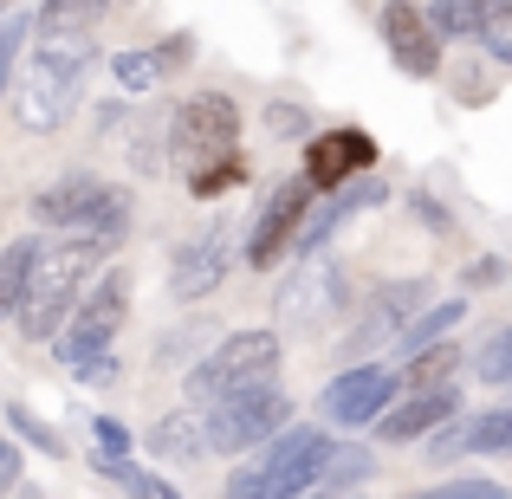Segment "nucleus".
Instances as JSON below:
<instances>
[{
	"mask_svg": "<svg viewBox=\"0 0 512 499\" xmlns=\"http://www.w3.org/2000/svg\"><path fill=\"white\" fill-rule=\"evenodd\" d=\"M227 273H234V234H227V227H208V234L182 240V247L169 253V299L195 305V299H208Z\"/></svg>",
	"mask_w": 512,
	"mask_h": 499,
	"instance_id": "obj_12",
	"label": "nucleus"
},
{
	"mask_svg": "<svg viewBox=\"0 0 512 499\" xmlns=\"http://www.w3.org/2000/svg\"><path fill=\"white\" fill-rule=\"evenodd\" d=\"M111 78H117V91H124V98H150L169 72H163V59H156L150 46H124L111 59Z\"/></svg>",
	"mask_w": 512,
	"mask_h": 499,
	"instance_id": "obj_23",
	"label": "nucleus"
},
{
	"mask_svg": "<svg viewBox=\"0 0 512 499\" xmlns=\"http://www.w3.org/2000/svg\"><path fill=\"white\" fill-rule=\"evenodd\" d=\"M240 182H247V156H240V150L208 156V163L188 169V195H195V201H214V195H227V188H240Z\"/></svg>",
	"mask_w": 512,
	"mask_h": 499,
	"instance_id": "obj_24",
	"label": "nucleus"
},
{
	"mask_svg": "<svg viewBox=\"0 0 512 499\" xmlns=\"http://www.w3.org/2000/svg\"><path fill=\"white\" fill-rule=\"evenodd\" d=\"M428 26L441 39H480V20H474V0H428Z\"/></svg>",
	"mask_w": 512,
	"mask_h": 499,
	"instance_id": "obj_28",
	"label": "nucleus"
},
{
	"mask_svg": "<svg viewBox=\"0 0 512 499\" xmlns=\"http://www.w3.org/2000/svg\"><path fill=\"white\" fill-rule=\"evenodd\" d=\"M266 130H273V137H312V111L279 98V104H266Z\"/></svg>",
	"mask_w": 512,
	"mask_h": 499,
	"instance_id": "obj_33",
	"label": "nucleus"
},
{
	"mask_svg": "<svg viewBox=\"0 0 512 499\" xmlns=\"http://www.w3.org/2000/svg\"><path fill=\"white\" fill-rule=\"evenodd\" d=\"M201 415H208L214 454H253L266 435H279L292 422V402L279 383H253V389H227V396L201 402Z\"/></svg>",
	"mask_w": 512,
	"mask_h": 499,
	"instance_id": "obj_6",
	"label": "nucleus"
},
{
	"mask_svg": "<svg viewBox=\"0 0 512 499\" xmlns=\"http://www.w3.org/2000/svg\"><path fill=\"white\" fill-rule=\"evenodd\" d=\"M33 260H39V240L33 234H20V240H7V247H0V318L20 312L26 279H33Z\"/></svg>",
	"mask_w": 512,
	"mask_h": 499,
	"instance_id": "obj_21",
	"label": "nucleus"
},
{
	"mask_svg": "<svg viewBox=\"0 0 512 499\" xmlns=\"http://www.w3.org/2000/svg\"><path fill=\"white\" fill-rule=\"evenodd\" d=\"M305 182L318 188V195H331V188H344L350 175L376 169V137L357 124H338V130H318V137H305Z\"/></svg>",
	"mask_w": 512,
	"mask_h": 499,
	"instance_id": "obj_13",
	"label": "nucleus"
},
{
	"mask_svg": "<svg viewBox=\"0 0 512 499\" xmlns=\"http://www.w3.org/2000/svg\"><path fill=\"white\" fill-rule=\"evenodd\" d=\"M20 467H26V454H20V435H0V493L7 487H20Z\"/></svg>",
	"mask_w": 512,
	"mask_h": 499,
	"instance_id": "obj_37",
	"label": "nucleus"
},
{
	"mask_svg": "<svg viewBox=\"0 0 512 499\" xmlns=\"http://www.w3.org/2000/svg\"><path fill=\"white\" fill-rule=\"evenodd\" d=\"M454 409H461V389H454V383H415V389H402V402H389L370 428L389 441V448H402V441L435 435Z\"/></svg>",
	"mask_w": 512,
	"mask_h": 499,
	"instance_id": "obj_14",
	"label": "nucleus"
},
{
	"mask_svg": "<svg viewBox=\"0 0 512 499\" xmlns=\"http://www.w3.org/2000/svg\"><path fill=\"white\" fill-rule=\"evenodd\" d=\"M111 253L98 247L91 234H59V240H39V260H33V279H26V299H20V331L33 344L59 337V325L72 318V305L85 299V273Z\"/></svg>",
	"mask_w": 512,
	"mask_h": 499,
	"instance_id": "obj_3",
	"label": "nucleus"
},
{
	"mask_svg": "<svg viewBox=\"0 0 512 499\" xmlns=\"http://www.w3.org/2000/svg\"><path fill=\"white\" fill-rule=\"evenodd\" d=\"M156 59H163V72H175V65L188 59V33H175V39H163V46H156Z\"/></svg>",
	"mask_w": 512,
	"mask_h": 499,
	"instance_id": "obj_40",
	"label": "nucleus"
},
{
	"mask_svg": "<svg viewBox=\"0 0 512 499\" xmlns=\"http://www.w3.org/2000/svg\"><path fill=\"white\" fill-rule=\"evenodd\" d=\"M312 201H318V188L305 182V169H299V175H286V182L266 195V208L253 214V227H247V253H240V260H247L253 273L279 266V260L292 253V240H299V227H305V214H312Z\"/></svg>",
	"mask_w": 512,
	"mask_h": 499,
	"instance_id": "obj_10",
	"label": "nucleus"
},
{
	"mask_svg": "<svg viewBox=\"0 0 512 499\" xmlns=\"http://www.w3.org/2000/svg\"><path fill=\"white\" fill-rule=\"evenodd\" d=\"M7 428H13V435L26 441V448H39V454H46V461H59V454H65V441L52 435V428L39 422L33 409H20V402H7Z\"/></svg>",
	"mask_w": 512,
	"mask_h": 499,
	"instance_id": "obj_29",
	"label": "nucleus"
},
{
	"mask_svg": "<svg viewBox=\"0 0 512 499\" xmlns=\"http://www.w3.org/2000/svg\"><path fill=\"white\" fill-rule=\"evenodd\" d=\"M370 480H376V454L363 441H344V448H331L325 474H318V493H357Z\"/></svg>",
	"mask_w": 512,
	"mask_h": 499,
	"instance_id": "obj_22",
	"label": "nucleus"
},
{
	"mask_svg": "<svg viewBox=\"0 0 512 499\" xmlns=\"http://www.w3.org/2000/svg\"><path fill=\"white\" fill-rule=\"evenodd\" d=\"M124 493H143V499H175V480H163V474H150V467H130Z\"/></svg>",
	"mask_w": 512,
	"mask_h": 499,
	"instance_id": "obj_35",
	"label": "nucleus"
},
{
	"mask_svg": "<svg viewBox=\"0 0 512 499\" xmlns=\"http://www.w3.org/2000/svg\"><path fill=\"white\" fill-rule=\"evenodd\" d=\"M104 13H111V0H39L33 33L39 39H52V33H98Z\"/></svg>",
	"mask_w": 512,
	"mask_h": 499,
	"instance_id": "obj_19",
	"label": "nucleus"
},
{
	"mask_svg": "<svg viewBox=\"0 0 512 499\" xmlns=\"http://www.w3.org/2000/svg\"><path fill=\"white\" fill-rule=\"evenodd\" d=\"M124 318H130V273L117 266V273H104L98 286H91V299L72 305V318H65L59 337H52V357H59L65 370H78L85 357H98V350L117 344Z\"/></svg>",
	"mask_w": 512,
	"mask_h": 499,
	"instance_id": "obj_7",
	"label": "nucleus"
},
{
	"mask_svg": "<svg viewBox=\"0 0 512 499\" xmlns=\"http://www.w3.org/2000/svg\"><path fill=\"white\" fill-rule=\"evenodd\" d=\"M331 448H338L331 422H286L279 435H266L253 448V461H240L227 474V493L234 499H299V493L318 487Z\"/></svg>",
	"mask_w": 512,
	"mask_h": 499,
	"instance_id": "obj_2",
	"label": "nucleus"
},
{
	"mask_svg": "<svg viewBox=\"0 0 512 499\" xmlns=\"http://www.w3.org/2000/svg\"><path fill=\"white\" fill-rule=\"evenodd\" d=\"M169 150L182 156L188 169L208 163V156L240 150V104L227 98V91H195V98H182L175 117H169Z\"/></svg>",
	"mask_w": 512,
	"mask_h": 499,
	"instance_id": "obj_8",
	"label": "nucleus"
},
{
	"mask_svg": "<svg viewBox=\"0 0 512 499\" xmlns=\"http://www.w3.org/2000/svg\"><path fill=\"white\" fill-rule=\"evenodd\" d=\"M143 448L156 454V461H208L214 441H208V415H201V402H182V409H169L163 422H150V435H143Z\"/></svg>",
	"mask_w": 512,
	"mask_h": 499,
	"instance_id": "obj_17",
	"label": "nucleus"
},
{
	"mask_svg": "<svg viewBox=\"0 0 512 499\" xmlns=\"http://www.w3.org/2000/svg\"><path fill=\"white\" fill-rule=\"evenodd\" d=\"M279 357H286V337L253 325V331H227L188 363L182 389L188 402H214L227 389H253V383H279Z\"/></svg>",
	"mask_w": 512,
	"mask_h": 499,
	"instance_id": "obj_4",
	"label": "nucleus"
},
{
	"mask_svg": "<svg viewBox=\"0 0 512 499\" xmlns=\"http://www.w3.org/2000/svg\"><path fill=\"white\" fill-rule=\"evenodd\" d=\"M91 435H98V448H111V454H130V428L117 422V415H91Z\"/></svg>",
	"mask_w": 512,
	"mask_h": 499,
	"instance_id": "obj_36",
	"label": "nucleus"
},
{
	"mask_svg": "<svg viewBox=\"0 0 512 499\" xmlns=\"http://www.w3.org/2000/svg\"><path fill=\"white\" fill-rule=\"evenodd\" d=\"M383 46H389V59H396L409 78H435L448 39L428 26V13L415 7V0H389L383 7Z\"/></svg>",
	"mask_w": 512,
	"mask_h": 499,
	"instance_id": "obj_15",
	"label": "nucleus"
},
{
	"mask_svg": "<svg viewBox=\"0 0 512 499\" xmlns=\"http://www.w3.org/2000/svg\"><path fill=\"white\" fill-rule=\"evenodd\" d=\"M474 376H480V383H493V389H512V325L487 331V344L474 350Z\"/></svg>",
	"mask_w": 512,
	"mask_h": 499,
	"instance_id": "obj_26",
	"label": "nucleus"
},
{
	"mask_svg": "<svg viewBox=\"0 0 512 499\" xmlns=\"http://www.w3.org/2000/svg\"><path fill=\"white\" fill-rule=\"evenodd\" d=\"M91 59H98L91 33H52V39H39L33 59L13 72V117H20V130H33V137L59 130L65 117L78 111V98H85Z\"/></svg>",
	"mask_w": 512,
	"mask_h": 499,
	"instance_id": "obj_1",
	"label": "nucleus"
},
{
	"mask_svg": "<svg viewBox=\"0 0 512 499\" xmlns=\"http://www.w3.org/2000/svg\"><path fill=\"white\" fill-rule=\"evenodd\" d=\"M474 20H480V33L487 26H512V0H474Z\"/></svg>",
	"mask_w": 512,
	"mask_h": 499,
	"instance_id": "obj_39",
	"label": "nucleus"
},
{
	"mask_svg": "<svg viewBox=\"0 0 512 499\" xmlns=\"http://www.w3.org/2000/svg\"><path fill=\"white\" fill-rule=\"evenodd\" d=\"M104 175H91V169H72V175H59V182H46L26 208H33V221L39 227H52V234H85V221L98 214V201H104Z\"/></svg>",
	"mask_w": 512,
	"mask_h": 499,
	"instance_id": "obj_16",
	"label": "nucleus"
},
{
	"mask_svg": "<svg viewBox=\"0 0 512 499\" xmlns=\"http://www.w3.org/2000/svg\"><path fill=\"white\" fill-rule=\"evenodd\" d=\"M454 370H461V344H448V337H435V344L396 357L402 389H415V383H454Z\"/></svg>",
	"mask_w": 512,
	"mask_h": 499,
	"instance_id": "obj_20",
	"label": "nucleus"
},
{
	"mask_svg": "<svg viewBox=\"0 0 512 499\" xmlns=\"http://www.w3.org/2000/svg\"><path fill=\"white\" fill-rule=\"evenodd\" d=\"M26 33H33L26 13H0V98H7V85H13V52H20Z\"/></svg>",
	"mask_w": 512,
	"mask_h": 499,
	"instance_id": "obj_31",
	"label": "nucleus"
},
{
	"mask_svg": "<svg viewBox=\"0 0 512 499\" xmlns=\"http://www.w3.org/2000/svg\"><path fill=\"white\" fill-rule=\"evenodd\" d=\"M467 454H474V409L461 402V409H454L448 422L435 428V441H428V461H435V467H454V461H467Z\"/></svg>",
	"mask_w": 512,
	"mask_h": 499,
	"instance_id": "obj_25",
	"label": "nucleus"
},
{
	"mask_svg": "<svg viewBox=\"0 0 512 499\" xmlns=\"http://www.w3.org/2000/svg\"><path fill=\"white\" fill-rule=\"evenodd\" d=\"M396 389H402L396 363H344V370L318 389V422H331V428H370L376 415L396 402Z\"/></svg>",
	"mask_w": 512,
	"mask_h": 499,
	"instance_id": "obj_9",
	"label": "nucleus"
},
{
	"mask_svg": "<svg viewBox=\"0 0 512 499\" xmlns=\"http://www.w3.org/2000/svg\"><path fill=\"white\" fill-rule=\"evenodd\" d=\"M474 454H512V409H474Z\"/></svg>",
	"mask_w": 512,
	"mask_h": 499,
	"instance_id": "obj_30",
	"label": "nucleus"
},
{
	"mask_svg": "<svg viewBox=\"0 0 512 499\" xmlns=\"http://www.w3.org/2000/svg\"><path fill=\"white\" fill-rule=\"evenodd\" d=\"M208 344H214V337H208V325H182V331L156 337V363H163V370H188V363H195Z\"/></svg>",
	"mask_w": 512,
	"mask_h": 499,
	"instance_id": "obj_27",
	"label": "nucleus"
},
{
	"mask_svg": "<svg viewBox=\"0 0 512 499\" xmlns=\"http://www.w3.org/2000/svg\"><path fill=\"white\" fill-rule=\"evenodd\" d=\"M428 305V279H402V286H376L357 325L344 331V357H370V350H396L402 325Z\"/></svg>",
	"mask_w": 512,
	"mask_h": 499,
	"instance_id": "obj_11",
	"label": "nucleus"
},
{
	"mask_svg": "<svg viewBox=\"0 0 512 499\" xmlns=\"http://www.w3.org/2000/svg\"><path fill=\"white\" fill-rule=\"evenodd\" d=\"M273 318L286 331H325V325H338V318H350V279H344V266L331 260L325 247L299 253V266H292V273L279 279V292H273Z\"/></svg>",
	"mask_w": 512,
	"mask_h": 499,
	"instance_id": "obj_5",
	"label": "nucleus"
},
{
	"mask_svg": "<svg viewBox=\"0 0 512 499\" xmlns=\"http://www.w3.org/2000/svg\"><path fill=\"white\" fill-rule=\"evenodd\" d=\"M78 383H91V389H104V383H117V350H98V357H85L78 363Z\"/></svg>",
	"mask_w": 512,
	"mask_h": 499,
	"instance_id": "obj_34",
	"label": "nucleus"
},
{
	"mask_svg": "<svg viewBox=\"0 0 512 499\" xmlns=\"http://www.w3.org/2000/svg\"><path fill=\"white\" fill-rule=\"evenodd\" d=\"M480 46H487L493 65H512V26H487V33H480Z\"/></svg>",
	"mask_w": 512,
	"mask_h": 499,
	"instance_id": "obj_38",
	"label": "nucleus"
},
{
	"mask_svg": "<svg viewBox=\"0 0 512 499\" xmlns=\"http://www.w3.org/2000/svg\"><path fill=\"white\" fill-rule=\"evenodd\" d=\"M461 318H467V299L454 292V299H435V305H422V312L402 325L396 337V357H409V350H422V344H435V337H448V331H461Z\"/></svg>",
	"mask_w": 512,
	"mask_h": 499,
	"instance_id": "obj_18",
	"label": "nucleus"
},
{
	"mask_svg": "<svg viewBox=\"0 0 512 499\" xmlns=\"http://www.w3.org/2000/svg\"><path fill=\"white\" fill-rule=\"evenodd\" d=\"M435 499H506V480H480V474H448L435 487Z\"/></svg>",
	"mask_w": 512,
	"mask_h": 499,
	"instance_id": "obj_32",
	"label": "nucleus"
}]
</instances>
